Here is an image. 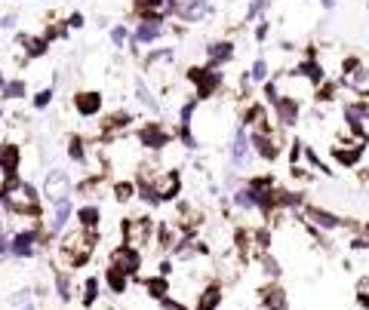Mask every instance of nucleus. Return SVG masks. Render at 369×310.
I'll return each instance as SVG.
<instances>
[{
  "label": "nucleus",
  "instance_id": "obj_15",
  "mask_svg": "<svg viewBox=\"0 0 369 310\" xmlns=\"http://www.w3.org/2000/svg\"><path fill=\"white\" fill-rule=\"evenodd\" d=\"M206 59H209L206 68L219 71L221 65H228L231 59H234V43H231V40H212V43L206 46Z\"/></svg>",
  "mask_w": 369,
  "mask_h": 310
},
{
  "label": "nucleus",
  "instance_id": "obj_4",
  "mask_svg": "<svg viewBox=\"0 0 369 310\" xmlns=\"http://www.w3.org/2000/svg\"><path fill=\"white\" fill-rule=\"evenodd\" d=\"M341 87L360 101H369V68L354 59L341 62Z\"/></svg>",
  "mask_w": 369,
  "mask_h": 310
},
{
  "label": "nucleus",
  "instance_id": "obj_37",
  "mask_svg": "<svg viewBox=\"0 0 369 310\" xmlns=\"http://www.w3.org/2000/svg\"><path fill=\"white\" fill-rule=\"evenodd\" d=\"M4 87H6V80H4V74H0V92H4Z\"/></svg>",
  "mask_w": 369,
  "mask_h": 310
},
{
  "label": "nucleus",
  "instance_id": "obj_31",
  "mask_svg": "<svg viewBox=\"0 0 369 310\" xmlns=\"http://www.w3.org/2000/svg\"><path fill=\"white\" fill-rule=\"evenodd\" d=\"M50 101H53V89H40V92L34 96V108H46Z\"/></svg>",
  "mask_w": 369,
  "mask_h": 310
},
{
  "label": "nucleus",
  "instance_id": "obj_12",
  "mask_svg": "<svg viewBox=\"0 0 369 310\" xmlns=\"http://www.w3.org/2000/svg\"><path fill=\"white\" fill-rule=\"evenodd\" d=\"M274 120H277V126H295L299 123V117H302V101H295V99H277L274 105Z\"/></svg>",
  "mask_w": 369,
  "mask_h": 310
},
{
  "label": "nucleus",
  "instance_id": "obj_20",
  "mask_svg": "<svg viewBox=\"0 0 369 310\" xmlns=\"http://www.w3.org/2000/svg\"><path fill=\"white\" fill-rule=\"evenodd\" d=\"M77 228L83 231H99L101 228V206L99 203H87L77 209Z\"/></svg>",
  "mask_w": 369,
  "mask_h": 310
},
{
  "label": "nucleus",
  "instance_id": "obj_34",
  "mask_svg": "<svg viewBox=\"0 0 369 310\" xmlns=\"http://www.w3.org/2000/svg\"><path fill=\"white\" fill-rule=\"evenodd\" d=\"M255 37H258V40H265V37H268V22H265V18H258V28H255Z\"/></svg>",
  "mask_w": 369,
  "mask_h": 310
},
{
  "label": "nucleus",
  "instance_id": "obj_5",
  "mask_svg": "<svg viewBox=\"0 0 369 310\" xmlns=\"http://www.w3.org/2000/svg\"><path fill=\"white\" fill-rule=\"evenodd\" d=\"M138 142L148 151H166L170 145H175V129L170 133L163 123H157V120H148V123L138 126Z\"/></svg>",
  "mask_w": 369,
  "mask_h": 310
},
{
  "label": "nucleus",
  "instance_id": "obj_8",
  "mask_svg": "<svg viewBox=\"0 0 369 310\" xmlns=\"http://www.w3.org/2000/svg\"><path fill=\"white\" fill-rule=\"evenodd\" d=\"M253 135H249L246 126H237L234 129V138H231V163L237 169H246L249 160H253Z\"/></svg>",
  "mask_w": 369,
  "mask_h": 310
},
{
  "label": "nucleus",
  "instance_id": "obj_33",
  "mask_svg": "<svg viewBox=\"0 0 369 310\" xmlns=\"http://www.w3.org/2000/svg\"><path fill=\"white\" fill-rule=\"evenodd\" d=\"M6 252H13V237H6V233L0 231V258H4Z\"/></svg>",
  "mask_w": 369,
  "mask_h": 310
},
{
  "label": "nucleus",
  "instance_id": "obj_3",
  "mask_svg": "<svg viewBox=\"0 0 369 310\" xmlns=\"http://www.w3.org/2000/svg\"><path fill=\"white\" fill-rule=\"evenodd\" d=\"M120 237H123L126 246L133 249H148L151 243H157V228H154V218L151 215H133V218L120 221Z\"/></svg>",
  "mask_w": 369,
  "mask_h": 310
},
{
  "label": "nucleus",
  "instance_id": "obj_38",
  "mask_svg": "<svg viewBox=\"0 0 369 310\" xmlns=\"http://www.w3.org/2000/svg\"><path fill=\"white\" fill-rule=\"evenodd\" d=\"M332 4H336V0H323V6H326V9H329Z\"/></svg>",
  "mask_w": 369,
  "mask_h": 310
},
{
  "label": "nucleus",
  "instance_id": "obj_24",
  "mask_svg": "<svg viewBox=\"0 0 369 310\" xmlns=\"http://www.w3.org/2000/svg\"><path fill=\"white\" fill-rule=\"evenodd\" d=\"M136 182H129V178H123V182H114L111 184V194H114V200L117 203H133V196H136Z\"/></svg>",
  "mask_w": 369,
  "mask_h": 310
},
{
  "label": "nucleus",
  "instance_id": "obj_1",
  "mask_svg": "<svg viewBox=\"0 0 369 310\" xmlns=\"http://www.w3.org/2000/svg\"><path fill=\"white\" fill-rule=\"evenodd\" d=\"M0 196H4V209L18 215V218H40L43 206H40V194L34 191L31 182H25V178L18 175H9L0 182Z\"/></svg>",
  "mask_w": 369,
  "mask_h": 310
},
{
  "label": "nucleus",
  "instance_id": "obj_35",
  "mask_svg": "<svg viewBox=\"0 0 369 310\" xmlns=\"http://www.w3.org/2000/svg\"><path fill=\"white\" fill-rule=\"evenodd\" d=\"M68 28H83V16H80V13H74V16L68 18Z\"/></svg>",
  "mask_w": 369,
  "mask_h": 310
},
{
  "label": "nucleus",
  "instance_id": "obj_22",
  "mask_svg": "<svg viewBox=\"0 0 369 310\" xmlns=\"http://www.w3.org/2000/svg\"><path fill=\"white\" fill-rule=\"evenodd\" d=\"M142 289L151 298H157V301H163V298H170V277H145L142 279Z\"/></svg>",
  "mask_w": 369,
  "mask_h": 310
},
{
  "label": "nucleus",
  "instance_id": "obj_18",
  "mask_svg": "<svg viewBox=\"0 0 369 310\" xmlns=\"http://www.w3.org/2000/svg\"><path fill=\"white\" fill-rule=\"evenodd\" d=\"M258 301H262L265 310H290V301H286V292L277 283H268L262 289V295H258Z\"/></svg>",
  "mask_w": 369,
  "mask_h": 310
},
{
  "label": "nucleus",
  "instance_id": "obj_17",
  "mask_svg": "<svg viewBox=\"0 0 369 310\" xmlns=\"http://www.w3.org/2000/svg\"><path fill=\"white\" fill-rule=\"evenodd\" d=\"M101 283H105V289H108L111 295H126V289H129V274H123V270L114 267V265H108L105 274H101Z\"/></svg>",
  "mask_w": 369,
  "mask_h": 310
},
{
  "label": "nucleus",
  "instance_id": "obj_28",
  "mask_svg": "<svg viewBox=\"0 0 369 310\" xmlns=\"http://www.w3.org/2000/svg\"><path fill=\"white\" fill-rule=\"evenodd\" d=\"M25 92H28L25 80H9L6 87H4V92H0V96H6V99H25Z\"/></svg>",
  "mask_w": 369,
  "mask_h": 310
},
{
  "label": "nucleus",
  "instance_id": "obj_30",
  "mask_svg": "<svg viewBox=\"0 0 369 310\" xmlns=\"http://www.w3.org/2000/svg\"><path fill=\"white\" fill-rule=\"evenodd\" d=\"M111 40H114V46H123V43L129 40V31H126L123 25H117L114 31H111Z\"/></svg>",
  "mask_w": 369,
  "mask_h": 310
},
{
  "label": "nucleus",
  "instance_id": "obj_10",
  "mask_svg": "<svg viewBox=\"0 0 369 310\" xmlns=\"http://www.w3.org/2000/svg\"><path fill=\"white\" fill-rule=\"evenodd\" d=\"M188 80L194 83V87H197V96H200V99L216 96L219 87H221V74L212 71V68H191V71H188Z\"/></svg>",
  "mask_w": 369,
  "mask_h": 310
},
{
  "label": "nucleus",
  "instance_id": "obj_21",
  "mask_svg": "<svg viewBox=\"0 0 369 310\" xmlns=\"http://www.w3.org/2000/svg\"><path fill=\"white\" fill-rule=\"evenodd\" d=\"M16 43L22 46L25 59H37V55H43L46 46H50V40H46V37H34V34H18Z\"/></svg>",
  "mask_w": 369,
  "mask_h": 310
},
{
  "label": "nucleus",
  "instance_id": "obj_23",
  "mask_svg": "<svg viewBox=\"0 0 369 310\" xmlns=\"http://www.w3.org/2000/svg\"><path fill=\"white\" fill-rule=\"evenodd\" d=\"M231 200H234V206L240 212H255L258 209V200H255V191L249 184H243V187H237L234 194H231Z\"/></svg>",
  "mask_w": 369,
  "mask_h": 310
},
{
  "label": "nucleus",
  "instance_id": "obj_6",
  "mask_svg": "<svg viewBox=\"0 0 369 310\" xmlns=\"http://www.w3.org/2000/svg\"><path fill=\"white\" fill-rule=\"evenodd\" d=\"M138 187H151V194L157 196V200L170 203V200H175V196L182 194V175H179V169H163L151 184H138Z\"/></svg>",
  "mask_w": 369,
  "mask_h": 310
},
{
  "label": "nucleus",
  "instance_id": "obj_14",
  "mask_svg": "<svg viewBox=\"0 0 369 310\" xmlns=\"http://www.w3.org/2000/svg\"><path fill=\"white\" fill-rule=\"evenodd\" d=\"M74 111L83 117V120H89V117H96L99 111H101V96L96 89H83V92H74Z\"/></svg>",
  "mask_w": 369,
  "mask_h": 310
},
{
  "label": "nucleus",
  "instance_id": "obj_2",
  "mask_svg": "<svg viewBox=\"0 0 369 310\" xmlns=\"http://www.w3.org/2000/svg\"><path fill=\"white\" fill-rule=\"evenodd\" d=\"M96 249H99V231H83V228L68 231L59 243V261H62L59 270H71V274L80 270L96 255Z\"/></svg>",
  "mask_w": 369,
  "mask_h": 310
},
{
  "label": "nucleus",
  "instance_id": "obj_32",
  "mask_svg": "<svg viewBox=\"0 0 369 310\" xmlns=\"http://www.w3.org/2000/svg\"><path fill=\"white\" fill-rule=\"evenodd\" d=\"M160 310H188V307H184L182 301H179V298H163V301H160Z\"/></svg>",
  "mask_w": 369,
  "mask_h": 310
},
{
  "label": "nucleus",
  "instance_id": "obj_25",
  "mask_svg": "<svg viewBox=\"0 0 369 310\" xmlns=\"http://www.w3.org/2000/svg\"><path fill=\"white\" fill-rule=\"evenodd\" d=\"M99 286H101L99 277H89L87 283L80 286V304H83V307H92V304L99 301Z\"/></svg>",
  "mask_w": 369,
  "mask_h": 310
},
{
  "label": "nucleus",
  "instance_id": "obj_9",
  "mask_svg": "<svg viewBox=\"0 0 369 310\" xmlns=\"http://www.w3.org/2000/svg\"><path fill=\"white\" fill-rule=\"evenodd\" d=\"M108 261L114 267L123 270V274H129V277H136L138 270H142V252L133 249V246H126V243H120V246L111 249V258Z\"/></svg>",
  "mask_w": 369,
  "mask_h": 310
},
{
  "label": "nucleus",
  "instance_id": "obj_19",
  "mask_svg": "<svg viewBox=\"0 0 369 310\" xmlns=\"http://www.w3.org/2000/svg\"><path fill=\"white\" fill-rule=\"evenodd\" d=\"M221 298H225V289L221 283H209L197 292V310H219L221 307Z\"/></svg>",
  "mask_w": 369,
  "mask_h": 310
},
{
  "label": "nucleus",
  "instance_id": "obj_11",
  "mask_svg": "<svg viewBox=\"0 0 369 310\" xmlns=\"http://www.w3.org/2000/svg\"><path fill=\"white\" fill-rule=\"evenodd\" d=\"M172 16L194 25L209 16V0H172Z\"/></svg>",
  "mask_w": 369,
  "mask_h": 310
},
{
  "label": "nucleus",
  "instance_id": "obj_7",
  "mask_svg": "<svg viewBox=\"0 0 369 310\" xmlns=\"http://www.w3.org/2000/svg\"><path fill=\"white\" fill-rule=\"evenodd\" d=\"M71 191H74V184H71V178H68L65 169H50V172H46L43 194H46V200H50L53 206L62 203V200H71Z\"/></svg>",
  "mask_w": 369,
  "mask_h": 310
},
{
  "label": "nucleus",
  "instance_id": "obj_27",
  "mask_svg": "<svg viewBox=\"0 0 369 310\" xmlns=\"http://www.w3.org/2000/svg\"><path fill=\"white\" fill-rule=\"evenodd\" d=\"M246 77H249V83H268V77H271V68H268L265 59H255Z\"/></svg>",
  "mask_w": 369,
  "mask_h": 310
},
{
  "label": "nucleus",
  "instance_id": "obj_36",
  "mask_svg": "<svg viewBox=\"0 0 369 310\" xmlns=\"http://www.w3.org/2000/svg\"><path fill=\"white\" fill-rule=\"evenodd\" d=\"M0 25H4V28H13V25H16V16H4V18H0Z\"/></svg>",
  "mask_w": 369,
  "mask_h": 310
},
{
  "label": "nucleus",
  "instance_id": "obj_29",
  "mask_svg": "<svg viewBox=\"0 0 369 310\" xmlns=\"http://www.w3.org/2000/svg\"><path fill=\"white\" fill-rule=\"evenodd\" d=\"M265 6H268V0H253V4H249V9H246V22H253L255 16H262Z\"/></svg>",
  "mask_w": 369,
  "mask_h": 310
},
{
  "label": "nucleus",
  "instance_id": "obj_26",
  "mask_svg": "<svg viewBox=\"0 0 369 310\" xmlns=\"http://www.w3.org/2000/svg\"><path fill=\"white\" fill-rule=\"evenodd\" d=\"M68 157L74 160V163L87 166V142H83L80 135H71L68 138Z\"/></svg>",
  "mask_w": 369,
  "mask_h": 310
},
{
  "label": "nucleus",
  "instance_id": "obj_16",
  "mask_svg": "<svg viewBox=\"0 0 369 310\" xmlns=\"http://www.w3.org/2000/svg\"><path fill=\"white\" fill-rule=\"evenodd\" d=\"M18 166H22V151H18V145L4 142L0 145V172H4V178L18 175Z\"/></svg>",
  "mask_w": 369,
  "mask_h": 310
},
{
  "label": "nucleus",
  "instance_id": "obj_13",
  "mask_svg": "<svg viewBox=\"0 0 369 310\" xmlns=\"http://www.w3.org/2000/svg\"><path fill=\"white\" fill-rule=\"evenodd\" d=\"M166 18H142V22H138V28H136V34H133V40L138 43V46H151L157 37H163L166 34Z\"/></svg>",
  "mask_w": 369,
  "mask_h": 310
}]
</instances>
